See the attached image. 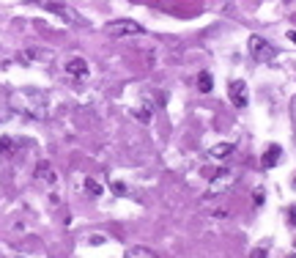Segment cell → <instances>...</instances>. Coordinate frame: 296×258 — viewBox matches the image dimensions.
Returning a JSON list of instances; mask_svg holds the SVG:
<instances>
[{
  "label": "cell",
  "instance_id": "cell-9",
  "mask_svg": "<svg viewBox=\"0 0 296 258\" xmlns=\"http://www.w3.org/2000/svg\"><path fill=\"white\" fill-rule=\"evenodd\" d=\"M126 258H159L156 253L146 250V247H132L129 253H126Z\"/></svg>",
  "mask_w": 296,
  "mask_h": 258
},
{
  "label": "cell",
  "instance_id": "cell-2",
  "mask_svg": "<svg viewBox=\"0 0 296 258\" xmlns=\"http://www.w3.org/2000/svg\"><path fill=\"white\" fill-rule=\"evenodd\" d=\"M250 52H252V58H255V60H272V58H277V49H274L266 38H261V36H252L250 38Z\"/></svg>",
  "mask_w": 296,
  "mask_h": 258
},
{
  "label": "cell",
  "instance_id": "cell-3",
  "mask_svg": "<svg viewBox=\"0 0 296 258\" xmlns=\"http://www.w3.org/2000/svg\"><path fill=\"white\" fill-rule=\"evenodd\" d=\"M228 96L236 107H247L250 104V91H247V82L244 80H230L228 82Z\"/></svg>",
  "mask_w": 296,
  "mask_h": 258
},
{
  "label": "cell",
  "instance_id": "cell-12",
  "mask_svg": "<svg viewBox=\"0 0 296 258\" xmlns=\"http://www.w3.org/2000/svg\"><path fill=\"white\" fill-rule=\"evenodd\" d=\"M85 192H91L93 198H99V195H102V187H99L93 179H85Z\"/></svg>",
  "mask_w": 296,
  "mask_h": 258
},
{
  "label": "cell",
  "instance_id": "cell-10",
  "mask_svg": "<svg viewBox=\"0 0 296 258\" xmlns=\"http://www.w3.org/2000/svg\"><path fill=\"white\" fill-rule=\"evenodd\" d=\"M197 88H200L203 93H208L214 88V82H211V74L208 71H200V77H197Z\"/></svg>",
  "mask_w": 296,
  "mask_h": 258
},
{
  "label": "cell",
  "instance_id": "cell-7",
  "mask_svg": "<svg viewBox=\"0 0 296 258\" xmlns=\"http://www.w3.org/2000/svg\"><path fill=\"white\" fill-rule=\"evenodd\" d=\"M36 179H38V181H47V184H55L52 165H49V162H38V168H36Z\"/></svg>",
  "mask_w": 296,
  "mask_h": 258
},
{
  "label": "cell",
  "instance_id": "cell-8",
  "mask_svg": "<svg viewBox=\"0 0 296 258\" xmlns=\"http://www.w3.org/2000/svg\"><path fill=\"white\" fill-rule=\"evenodd\" d=\"M19 58H27V60H44V63H47V60H49V52H41V49H25Z\"/></svg>",
  "mask_w": 296,
  "mask_h": 258
},
{
  "label": "cell",
  "instance_id": "cell-4",
  "mask_svg": "<svg viewBox=\"0 0 296 258\" xmlns=\"http://www.w3.org/2000/svg\"><path fill=\"white\" fill-rule=\"evenodd\" d=\"M66 74H71L74 80H88V60L85 58H71L66 63Z\"/></svg>",
  "mask_w": 296,
  "mask_h": 258
},
{
  "label": "cell",
  "instance_id": "cell-13",
  "mask_svg": "<svg viewBox=\"0 0 296 258\" xmlns=\"http://www.w3.org/2000/svg\"><path fill=\"white\" fill-rule=\"evenodd\" d=\"M250 258H266V247H255V250L250 253Z\"/></svg>",
  "mask_w": 296,
  "mask_h": 258
},
{
  "label": "cell",
  "instance_id": "cell-1",
  "mask_svg": "<svg viewBox=\"0 0 296 258\" xmlns=\"http://www.w3.org/2000/svg\"><path fill=\"white\" fill-rule=\"evenodd\" d=\"M104 30H107V36L113 38H124V36H140L143 27L137 25L135 19H113L104 25Z\"/></svg>",
  "mask_w": 296,
  "mask_h": 258
},
{
  "label": "cell",
  "instance_id": "cell-14",
  "mask_svg": "<svg viewBox=\"0 0 296 258\" xmlns=\"http://www.w3.org/2000/svg\"><path fill=\"white\" fill-rule=\"evenodd\" d=\"M288 223L296 225V206H288Z\"/></svg>",
  "mask_w": 296,
  "mask_h": 258
},
{
  "label": "cell",
  "instance_id": "cell-11",
  "mask_svg": "<svg viewBox=\"0 0 296 258\" xmlns=\"http://www.w3.org/2000/svg\"><path fill=\"white\" fill-rule=\"evenodd\" d=\"M230 151H233V146H230V143H219V146L211 148V157H228Z\"/></svg>",
  "mask_w": 296,
  "mask_h": 258
},
{
  "label": "cell",
  "instance_id": "cell-16",
  "mask_svg": "<svg viewBox=\"0 0 296 258\" xmlns=\"http://www.w3.org/2000/svg\"><path fill=\"white\" fill-rule=\"evenodd\" d=\"M288 38H291V41L296 44V30H288Z\"/></svg>",
  "mask_w": 296,
  "mask_h": 258
},
{
  "label": "cell",
  "instance_id": "cell-15",
  "mask_svg": "<svg viewBox=\"0 0 296 258\" xmlns=\"http://www.w3.org/2000/svg\"><path fill=\"white\" fill-rule=\"evenodd\" d=\"M113 190H115V195H126V187L121 184V181H115V184H113Z\"/></svg>",
  "mask_w": 296,
  "mask_h": 258
},
{
  "label": "cell",
  "instance_id": "cell-6",
  "mask_svg": "<svg viewBox=\"0 0 296 258\" xmlns=\"http://www.w3.org/2000/svg\"><path fill=\"white\" fill-rule=\"evenodd\" d=\"M280 154H283V148H280V146H269V151L266 154H263V159H261V165H263V168H274V165H277V159H280Z\"/></svg>",
  "mask_w": 296,
  "mask_h": 258
},
{
  "label": "cell",
  "instance_id": "cell-5",
  "mask_svg": "<svg viewBox=\"0 0 296 258\" xmlns=\"http://www.w3.org/2000/svg\"><path fill=\"white\" fill-rule=\"evenodd\" d=\"M19 151V140H14V137H0V159L11 157V154Z\"/></svg>",
  "mask_w": 296,
  "mask_h": 258
},
{
  "label": "cell",
  "instance_id": "cell-17",
  "mask_svg": "<svg viewBox=\"0 0 296 258\" xmlns=\"http://www.w3.org/2000/svg\"><path fill=\"white\" fill-rule=\"evenodd\" d=\"M294 181H296V179H294Z\"/></svg>",
  "mask_w": 296,
  "mask_h": 258
}]
</instances>
